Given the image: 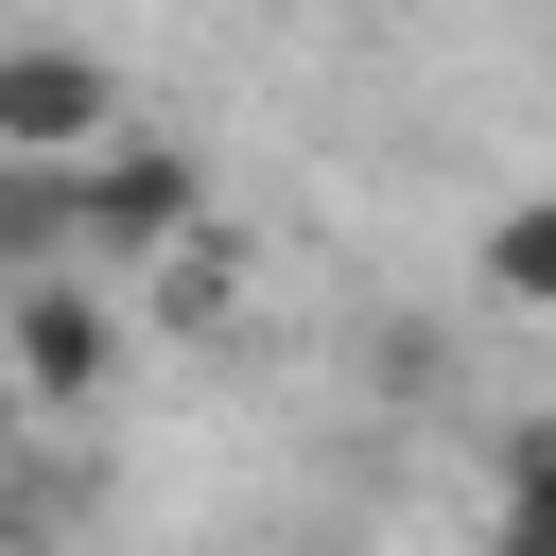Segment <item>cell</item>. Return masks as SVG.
I'll return each instance as SVG.
<instances>
[{"mask_svg":"<svg viewBox=\"0 0 556 556\" xmlns=\"http://www.w3.org/2000/svg\"><path fill=\"white\" fill-rule=\"evenodd\" d=\"M0 382L52 400V417H87V400L122 382V313H104V278H0Z\"/></svg>","mask_w":556,"mask_h":556,"instance_id":"7a4b0ae2","label":"cell"},{"mask_svg":"<svg viewBox=\"0 0 556 556\" xmlns=\"http://www.w3.org/2000/svg\"><path fill=\"white\" fill-rule=\"evenodd\" d=\"M486 556H556V417L504 434V504H486Z\"/></svg>","mask_w":556,"mask_h":556,"instance_id":"52a82bcc","label":"cell"},{"mask_svg":"<svg viewBox=\"0 0 556 556\" xmlns=\"http://www.w3.org/2000/svg\"><path fill=\"white\" fill-rule=\"evenodd\" d=\"M104 122H139V104L87 35H0V156H87Z\"/></svg>","mask_w":556,"mask_h":556,"instance_id":"3957f363","label":"cell"},{"mask_svg":"<svg viewBox=\"0 0 556 556\" xmlns=\"http://www.w3.org/2000/svg\"><path fill=\"white\" fill-rule=\"evenodd\" d=\"M174 226H208V174H191V139H156V122H104V139L70 156V261H87V278H139Z\"/></svg>","mask_w":556,"mask_h":556,"instance_id":"6da1fadb","label":"cell"},{"mask_svg":"<svg viewBox=\"0 0 556 556\" xmlns=\"http://www.w3.org/2000/svg\"><path fill=\"white\" fill-rule=\"evenodd\" d=\"M0 539H17V486H0Z\"/></svg>","mask_w":556,"mask_h":556,"instance_id":"ba28073f","label":"cell"},{"mask_svg":"<svg viewBox=\"0 0 556 556\" xmlns=\"http://www.w3.org/2000/svg\"><path fill=\"white\" fill-rule=\"evenodd\" d=\"M0 278H87L70 261V156H0Z\"/></svg>","mask_w":556,"mask_h":556,"instance_id":"277c9868","label":"cell"},{"mask_svg":"<svg viewBox=\"0 0 556 556\" xmlns=\"http://www.w3.org/2000/svg\"><path fill=\"white\" fill-rule=\"evenodd\" d=\"M139 278H156V313H174V330H226V295H243V243H226V226H174Z\"/></svg>","mask_w":556,"mask_h":556,"instance_id":"8992f818","label":"cell"},{"mask_svg":"<svg viewBox=\"0 0 556 556\" xmlns=\"http://www.w3.org/2000/svg\"><path fill=\"white\" fill-rule=\"evenodd\" d=\"M469 278H486L504 313H556V191H521V208H486V243H469Z\"/></svg>","mask_w":556,"mask_h":556,"instance_id":"5b68a950","label":"cell"}]
</instances>
